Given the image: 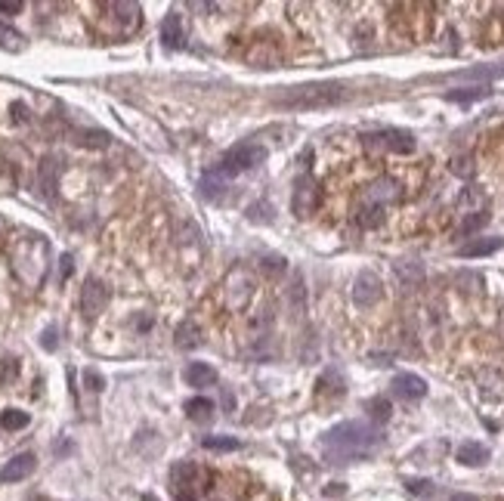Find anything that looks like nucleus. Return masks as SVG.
Segmentation results:
<instances>
[{"label":"nucleus","instance_id":"20e7f679","mask_svg":"<svg viewBox=\"0 0 504 501\" xmlns=\"http://www.w3.org/2000/svg\"><path fill=\"white\" fill-rule=\"evenodd\" d=\"M263 161H266V148L263 146H257V142H238V146H232L229 152L223 155L220 167H214V170H217L220 177L229 179V177H236V173L263 164Z\"/></svg>","mask_w":504,"mask_h":501},{"label":"nucleus","instance_id":"f03ea898","mask_svg":"<svg viewBox=\"0 0 504 501\" xmlns=\"http://www.w3.org/2000/svg\"><path fill=\"white\" fill-rule=\"evenodd\" d=\"M347 87L337 80H316V84H297V87H279L269 93V102L282 111H319L334 109L347 99Z\"/></svg>","mask_w":504,"mask_h":501},{"label":"nucleus","instance_id":"6e6552de","mask_svg":"<svg viewBox=\"0 0 504 501\" xmlns=\"http://www.w3.org/2000/svg\"><path fill=\"white\" fill-rule=\"evenodd\" d=\"M106 303H108V288L100 278H87L81 288V313L87 319H93V315H100L106 309Z\"/></svg>","mask_w":504,"mask_h":501},{"label":"nucleus","instance_id":"f704fd0d","mask_svg":"<svg viewBox=\"0 0 504 501\" xmlns=\"http://www.w3.org/2000/svg\"><path fill=\"white\" fill-rule=\"evenodd\" d=\"M448 501H477V498H473V495H452Z\"/></svg>","mask_w":504,"mask_h":501},{"label":"nucleus","instance_id":"c85d7f7f","mask_svg":"<svg viewBox=\"0 0 504 501\" xmlns=\"http://www.w3.org/2000/svg\"><path fill=\"white\" fill-rule=\"evenodd\" d=\"M13 41H22L19 34H13V31H7V28H0V47H10V49H19Z\"/></svg>","mask_w":504,"mask_h":501},{"label":"nucleus","instance_id":"aec40b11","mask_svg":"<svg viewBox=\"0 0 504 501\" xmlns=\"http://www.w3.org/2000/svg\"><path fill=\"white\" fill-rule=\"evenodd\" d=\"M483 96H489V87H485V84H479V87H464V90H448V93H446L448 102H461V105L477 102V99H483Z\"/></svg>","mask_w":504,"mask_h":501},{"label":"nucleus","instance_id":"473e14b6","mask_svg":"<svg viewBox=\"0 0 504 501\" xmlns=\"http://www.w3.org/2000/svg\"><path fill=\"white\" fill-rule=\"evenodd\" d=\"M455 173H473V167H467V158H455Z\"/></svg>","mask_w":504,"mask_h":501},{"label":"nucleus","instance_id":"c756f323","mask_svg":"<svg viewBox=\"0 0 504 501\" xmlns=\"http://www.w3.org/2000/svg\"><path fill=\"white\" fill-rule=\"evenodd\" d=\"M41 344H44V350H50V353L56 350V344H59V340H56V328H53V325L47 328V331H44V337H41Z\"/></svg>","mask_w":504,"mask_h":501},{"label":"nucleus","instance_id":"f257e3e1","mask_svg":"<svg viewBox=\"0 0 504 501\" xmlns=\"http://www.w3.org/2000/svg\"><path fill=\"white\" fill-rule=\"evenodd\" d=\"M384 445V430L371 421H343L322 433V458L328 464H353L378 455Z\"/></svg>","mask_w":504,"mask_h":501},{"label":"nucleus","instance_id":"f3484780","mask_svg":"<svg viewBox=\"0 0 504 501\" xmlns=\"http://www.w3.org/2000/svg\"><path fill=\"white\" fill-rule=\"evenodd\" d=\"M186 414L195 421V424H205V421L214 418V402L205 399V396H198V399H189L186 402Z\"/></svg>","mask_w":504,"mask_h":501},{"label":"nucleus","instance_id":"4be33fe9","mask_svg":"<svg viewBox=\"0 0 504 501\" xmlns=\"http://www.w3.org/2000/svg\"><path fill=\"white\" fill-rule=\"evenodd\" d=\"M201 445L211 449V452H236L242 443H238L236 436H205L201 439Z\"/></svg>","mask_w":504,"mask_h":501},{"label":"nucleus","instance_id":"423d86ee","mask_svg":"<svg viewBox=\"0 0 504 501\" xmlns=\"http://www.w3.org/2000/svg\"><path fill=\"white\" fill-rule=\"evenodd\" d=\"M291 208H294V214H297L300 220H303V216H310L312 210L319 208V183L312 179V173H300V177L294 179Z\"/></svg>","mask_w":504,"mask_h":501},{"label":"nucleus","instance_id":"f8f14e48","mask_svg":"<svg viewBox=\"0 0 504 501\" xmlns=\"http://www.w3.org/2000/svg\"><path fill=\"white\" fill-rule=\"evenodd\" d=\"M186 34H183V16L180 12H168L161 22V43L168 49H180Z\"/></svg>","mask_w":504,"mask_h":501},{"label":"nucleus","instance_id":"b1692460","mask_svg":"<svg viewBox=\"0 0 504 501\" xmlns=\"http://www.w3.org/2000/svg\"><path fill=\"white\" fill-rule=\"evenodd\" d=\"M405 489L411 495H417V498H433L436 495V486L430 480H405Z\"/></svg>","mask_w":504,"mask_h":501},{"label":"nucleus","instance_id":"5701e85b","mask_svg":"<svg viewBox=\"0 0 504 501\" xmlns=\"http://www.w3.org/2000/svg\"><path fill=\"white\" fill-rule=\"evenodd\" d=\"M368 412H371V424L380 427L387 418H390V402H387V399H371V402H368Z\"/></svg>","mask_w":504,"mask_h":501},{"label":"nucleus","instance_id":"2f4dec72","mask_svg":"<svg viewBox=\"0 0 504 501\" xmlns=\"http://www.w3.org/2000/svg\"><path fill=\"white\" fill-rule=\"evenodd\" d=\"M71 269H75V266H71V257H69V254H65V257L59 260V276H62V282L71 276Z\"/></svg>","mask_w":504,"mask_h":501},{"label":"nucleus","instance_id":"1a4fd4ad","mask_svg":"<svg viewBox=\"0 0 504 501\" xmlns=\"http://www.w3.org/2000/svg\"><path fill=\"white\" fill-rule=\"evenodd\" d=\"M34 467H38V458H34L32 452H22V455L10 458V461L3 464V470H0V482H22V480H28V476L34 474Z\"/></svg>","mask_w":504,"mask_h":501},{"label":"nucleus","instance_id":"393cba45","mask_svg":"<svg viewBox=\"0 0 504 501\" xmlns=\"http://www.w3.org/2000/svg\"><path fill=\"white\" fill-rule=\"evenodd\" d=\"M396 276L402 278L405 285H415V282H421V278H424V269H421L417 263H415V266H409V263H396Z\"/></svg>","mask_w":504,"mask_h":501},{"label":"nucleus","instance_id":"4468645a","mask_svg":"<svg viewBox=\"0 0 504 501\" xmlns=\"http://www.w3.org/2000/svg\"><path fill=\"white\" fill-rule=\"evenodd\" d=\"M455 455H458V461L464 464V467H479V464L489 461V449H485L483 443H461Z\"/></svg>","mask_w":504,"mask_h":501},{"label":"nucleus","instance_id":"9d476101","mask_svg":"<svg viewBox=\"0 0 504 501\" xmlns=\"http://www.w3.org/2000/svg\"><path fill=\"white\" fill-rule=\"evenodd\" d=\"M59 173H62V164H59V158H56V155H47V158L41 161V167H38V186H41V192H44L47 201H53V198H56Z\"/></svg>","mask_w":504,"mask_h":501},{"label":"nucleus","instance_id":"412c9836","mask_svg":"<svg viewBox=\"0 0 504 501\" xmlns=\"http://www.w3.org/2000/svg\"><path fill=\"white\" fill-rule=\"evenodd\" d=\"M28 412H22V408H7V412L0 414V427L3 430H22V427H28Z\"/></svg>","mask_w":504,"mask_h":501},{"label":"nucleus","instance_id":"7c9ffc66","mask_svg":"<svg viewBox=\"0 0 504 501\" xmlns=\"http://www.w3.org/2000/svg\"><path fill=\"white\" fill-rule=\"evenodd\" d=\"M22 10L19 0H0V12H7V16H16Z\"/></svg>","mask_w":504,"mask_h":501},{"label":"nucleus","instance_id":"39448f33","mask_svg":"<svg viewBox=\"0 0 504 501\" xmlns=\"http://www.w3.org/2000/svg\"><path fill=\"white\" fill-rule=\"evenodd\" d=\"M365 146L374 148V152L409 155V152H415V136L405 133V130H378V133L365 136Z\"/></svg>","mask_w":504,"mask_h":501},{"label":"nucleus","instance_id":"9b49d317","mask_svg":"<svg viewBox=\"0 0 504 501\" xmlns=\"http://www.w3.org/2000/svg\"><path fill=\"white\" fill-rule=\"evenodd\" d=\"M393 393H396L399 399H409V402L424 399V396H427V381L411 375V371H402V375L393 377Z\"/></svg>","mask_w":504,"mask_h":501},{"label":"nucleus","instance_id":"72a5a7b5","mask_svg":"<svg viewBox=\"0 0 504 501\" xmlns=\"http://www.w3.org/2000/svg\"><path fill=\"white\" fill-rule=\"evenodd\" d=\"M176 501H198V495L192 492V489H186V492H174Z\"/></svg>","mask_w":504,"mask_h":501},{"label":"nucleus","instance_id":"a211bd4d","mask_svg":"<svg viewBox=\"0 0 504 501\" xmlns=\"http://www.w3.org/2000/svg\"><path fill=\"white\" fill-rule=\"evenodd\" d=\"M201 344V331L195 322H183L180 328H176V346L180 350H195V346Z\"/></svg>","mask_w":504,"mask_h":501},{"label":"nucleus","instance_id":"a878e982","mask_svg":"<svg viewBox=\"0 0 504 501\" xmlns=\"http://www.w3.org/2000/svg\"><path fill=\"white\" fill-rule=\"evenodd\" d=\"M84 381H87V387L96 390V393H100V390L106 387V381H102V375H100L96 368H87V371H84Z\"/></svg>","mask_w":504,"mask_h":501},{"label":"nucleus","instance_id":"cd10ccee","mask_svg":"<svg viewBox=\"0 0 504 501\" xmlns=\"http://www.w3.org/2000/svg\"><path fill=\"white\" fill-rule=\"evenodd\" d=\"M84 146H96V148H102V146H108V133H84Z\"/></svg>","mask_w":504,"mask_h":501},{"label":"nucleus","instance_id":"6ab92c4d","mask_svg":"<svg viewBox=\"0 0 504 501\" xmlns=\"http://www.w3.org/2000/svg\"><path fill=\"white\" fill-rule=\"evenodd\" d=\"M452 78H461V80H498V78H504V68L479 65V68H467V71L452 74Z\"/></svg>","mask_w":504,"mask_h":501},{"label":"nucleus","instance_id":"7ed1b4c3","mask_svg":"<svg viewBox=\"0 0 504 501\" xmlns=\"http://www.w3.org/2000/svg\"><path fill=\"white\" fill-rule=\"evenodd\" d=\"M399 183L396 179H390V177H380V179H374L371 186L365 189V195H362V208H359V223L365 229H371V226H378L380 220H384V210H387V204H393V201H399Z\"/></svg>","mask_w":504,"mask_h":501},{"label":"nucleus","instance_id":"0eeeda50","mask_svg":"<svg viewBox=\"0 0 504 501\" xmlns=\"http://www.w3.org/2000/svg\"><path fill=\"white\" fill-rule=\"evenodd\" d=\"M380 294H384V285H380V278L374 276L371 269L356 276V282H353V303L356 307H362V309L374 307V303L380 300Z\"/></svg>","mask_w":504,"mask_h":501},{"label":"nucleus","instance_id":"ddd939ff","mask_svg":"<svg viewBox=\"0 0 504 501\" xmlns=\"http://www.w3.org/2000/svg\"><path fill=\"white\" fill-rule=\"evenodd\" d=\"M183 377H186L189 387H211V383H217V371L207 362H189Z\"/></svg>","mask_w":504,"mask_h":501},{"label":"nucleus","instance_id":"bb28decb","mask_svg":"<svg viewBox=\"0 0 504 501\" xmlns=\"http://www.w3.org/2000/svg\"><path fill=\"white\" fill-rule=\"evenodd\" d=\"M485 220H489V214H483V210H479L477 216H467V220H464V226H461V232H473V229L485 226Z\"/></svg>","mask_w":504,"mask_h":501},{"label":"nucleus","instance_id":"2eb2a0df","mask_svg":"<svg viewBox=\"0 0 504 501\" xmlns=\"http://www.w3.org/2000/svg\"><path fill=\"white\" fill-rule=\"evenodd\" d=\"M504 245V238H477L470 245H461L458 254L461 257H485V254H495Z\"/></svg>","mask_w":504,"mask_h":501},{"label":"nucleus","instance_id":"dca6fc26","mask_svg":"<svg viewBox=\"0 0 504 501\" xmlns=\"http://www.w3.org/2000/svg\"><path fill=\"white\" fill-rule=\"evenodd\" d=\"M226 186H229V179L220 177L217 170H211L205 179H201V195H205V198H214V201H220V198H223V192H226Z\"/></svg>","mask_w":504,"mask_h":501}]
</instances>
